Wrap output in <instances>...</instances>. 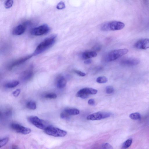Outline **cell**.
Returning a JSON list of instances; mask_svg holds the SVG:
<instances>
[{
  "instance_id": "cell-1",
  "label": "cell",
  "mask_w": 149,
  "mask_h": 149,
  "mask_svg": "<svg viewBox=\"0 0 149 149\" xmlns=\"http://www.w3.org/2000/svg\"><path fill=\"white\" fill-rule=\"evenodd\" d=\"M57 38L55 35H52L45 39L37 47L33 55L36 56L43 53L55 44Z\"/></svg>"
},
{
  "instance_id": "cell-2",
  "label": "cell",
  "mask_w": 149,
  "mask_h": 149,
  "mask_svg": "<svg viewBox=\"0 0 149 149\" xmlns=\"http://www.w3.org/2000/svg\"><path fill=\"white\" fill-rule=\"evenodd\" d=\"M125 26V24L122 22L112 21L103 24L101 26L100 28L104 31H116L123 29Z\"/></svg>"
},
{
  "instance_id": "cell-3",
  "label": "cell",
  "mask_w": 149,
  "mask_h": 149,
  "mask_svg": "<svg viewBox=\"0 0 149 149\" xmlns=\"http://www.w3.org/2000/svg\"><path fill=\"white\" fill-rule=\"evenodd\" d=\"M128 50L126 49L115 50L109 53L106 55V61L110 62L114 61L126 54Z\"/></svg>"
},
{
  "instance_id": "cell-4",
  "label": "cell",
  "mask_w": 149,
  "mask_h": 149,
  "mask_svg": "<svg viewBox=\"0 0 149 149\" xmlns=\"http://www.w3.org/2000/svg\"><path fill=\"white\" fill-rule=\"evenodd\" d=\"M44 130L46 134L55 137H64L67 134L66 131L52 126L49 125Z\"/></svg>"
},
{
  "instance_id": "cell-5",
  "label": "cell",
  "mask_w": 149,
  "mask_h": 149,
  "mask_svg": "<svg viewBox=\"0 0 149 149\" xmlns=\"http://www.w3.org/2000/svg\"><path fill=\"white\" fill-rule=\"evenodd\" d=\"M51 30L50 28L46 24L34 28L31 31L30 33L33 35L41 36L48 34Z\"/></svg>"
},
{
  "instance_id": "cell-6",
  "label": "cell",
  "mask_w": 149,
  "mask_h": 149,
  "mask_svg": "<svg viewBox=\"0 0 149 149\" xmlns=\"http://www.w3.org/2000/svg\"><path fill=\"white\" fill-rule=\"evenodd\" d=\"M97 92V90L92 88H85L78 91L76 96L82 99H86L90 95L96 94Z\"/></svg>"
},
{
  "instance_id": "cell-7",
  "label": "cell",
  "mask_w": 149,
  "mask_h": 149,
  "mask_svg": "<svg viewBox=\"0 0 149 149\" xmlns=\"http://www.w3.org/2000/svg\"><path fill=\"white\" fill-rule=\"evenodd\" d=\"M111 114L107 112H98L89 115L87 117L89 120H98L105 119L110 116Z\"/></svg>"
},
{
  "instance_id": "cell-8",
  "label": "cell",
  "mask_w": 149,
  "mask_h": 149,
  "mask_svg": "<svg viewBox=\"0 0 149 149\" xmlns=\"http://www.w3.org/2000/svg\"><path fill=\"white\" fill-rule=\"evenodd\" d=\"M28 120L30 122L37 128L44 130L48 126L46 125L44 121L37 116H33L29 117Z\"/></svg>"
},
{
  "instance_id": "cell-9",
  "label": "cell",
  "mask_w": 149,
  "mask_h": 149,
  "mask_svg": "<svg viewBox=\"0 0 149 149\" xmlns=\"http://www.w3.org/2000/svg\"><path fill=\"white\" fill-rule=\"evenodd\" d=\"M11 127L12 130L16 132L24 134H28L31 131L30 129L17 123H12L11 125Z\"/></svg>"
},
{
  "instance_id": "cell-10",
  "label": "cell",
  "mask_w": 149,
  "mask_h": 149,
  "mask_svg": "<svg viewBox=\"0 0 149 149\" xmlns=\"http://www.w3.org/2000/svg\"><path fill=\"white\" fill-rule=\"evenodd\" d=\"M30 24L28 22H26L23 24L19 25L16 27L13 30L12 34L15 35H23L26 31L27 26Z\"/></svg>"
},
{
  "instance_id": "cell-11",
  "label": "cell",
  "mask_w": 149,
  "mask_h": 149,
  "mask_svg": "<svg viewBox=\"0 0 149 149\" xmlns=\"http://www.w3.org/2000/svg\"><path fill=\"white\" fill-rule=\"evenodd\" d=\"M134 47L138 49L146 50L149 48V39H144L137 41L134 45Z\"/></svg>"
},
{
  "instance_id": "cell-12",
  "label": "cell",
  "mask_w": 149,
  "mask_h": 149,
  "mask_svg": "<svg viewBox=\"0 0 149 149\" xmlns=\"http://www.w3.org/2000/svg\"><path fill=\"white\" fill-rule=\"evenodd\" d=\"M33 56V54L27 55L21 58L14 61L9 66V69H12L15 67L23 63L31 58Z\"/></svg>"
},
{
  "instance_id": "cell-13",
  "label": "cell",
  "mask_w": 149,
  "mask_h": 149,
  "mask_svg": "<svg viewBox=\"0 0 149 149\" xmlns=\"http://www.w3.org/2000/svg\"><path fill=\"white\" fill-rule=\"evenodd\" d=\"M140 63L139 60L135 58H128L122 60L121 64L126 66H133L138 64Z\"/></svg>"
},
{
  "instance_id": "cell-14",
  "label": "cell",
  "mask_w": 149,
  "mask_h": 149,
  "mask_svg": "<svg viewBox=\"0 0 149 149\" xmlns=\"http://www.w3.org/2000/svg\"><path fill=\"white\" fill-rule=\"evenodd\" d=\"M97 56V53L95 51H85L82 54V58L85 60H88L90 58H94Z\"/></svg>"
},
{
  "instance_id": "cell-15",
  "label": "cell",
  "mask_w": 149,
  "mask_h": 149,
  "mask_svg": "<svg viewBox=\"0 0 149 149\" xmlns=\"http://www.w3.org/2000/svg\"><path fill=\"white\" fill-rule=\"evenodd\" d=\"M33 72L31 70H28L24 72L22 75V78L25 80H28L33 77Z\"/></svg>"
},
{
  "instance_id": "cell-16",
  "label": "cell",
  "mask_w": 149,
  "mask_h": 149,
  "mask_svg": "<svg viewBox=\"0 0 149 149\" xmlns=\"http://www.w3.org/2000/svg\"><path fill=\"white\" fill-rule=\"evenodd\" d=\"M67 81L66 79L63 76L60 77L57 82V86L60 89L64 88L66 85Z\"/></svg>"
},
{
  "instance_id": "cell-17",
  "label": "cell",
  "mask_w": 149,
  "mask_h": 149,
  "mask_svg": "<svg viewBox=\"0 0 149 149\" xmlns=\"http://www.w3.org/2000/svg\"><path fill=\"white\" fill-rule=\"evenodd\" d=\"M64 111L70 115H78L80 113L79 110L76 108L66 109Z\"/></svg>"
},
{
  "instance_id": "cell-18",
  "label": "cell",
  "mask_w": 149,
  "mask_h": 149,
  "mask_svg": "<svg viewBox=\"0 0 149 149\" xmlns=\"http://www.w3.org/2000/svg\"><path fill=\"white\" fill-rule=\"evenodd\" d=\"M19 82L18 81H12L6 84L5 86L8 88H13L19 85Z\"/></svg>"
},
{
  "instance_id": "cell-19",
  "label": "cell",
  "mask_w": 149,
  "mask_h": 149,
  "mask_svg": "<svg viewBox=\"0 0 149 149\" xmlns=\"http://www.w3.org/2000/svg\"><path fill=\"white\" fill-rule=\"evenodd\" d=\"M132 141V139L131 138L127 139L123 144L122 148L123 149H126L129 148L131 146Z\"/></svg>"
},
{
  "instance_id": "cell-20",
  "label": "cell",
  "mask_w": 149,
  "mask_h": 149,
  "mask_svg": "<svg viewBox=\"0 0 149 149\" xmlns=\"http://www.w3.org/2000/svg\"><path fill=\"white\" fill-rule=\"evenodd\" d=\"M130 117L134 120H139L141 118V116L139 113L135 112L132 113L130 115Z\"/></svg>"
},
{
  "instance_id": "cell-21",
  "label": "cell",
  "mask_w": 149,
  "mask_h": 149,
  "mask_svg": "<svg viewBox=\"0 0 149 149\" xmlns=\"http://www.w3.org/2000/svg\"><path fill=\"white\" fill-rule=\"evenodd\" d=\"M27 107L29 109L32 110H35L37 108L36 103L33 101H30L27 104Z\"/></svg>"
},
{
  "instance_id": "cell-22",
  "label": "cell",
  "mask_w": 149,
  "mask_h": 149,
  "mask_svg": "<svg viewBox=\"0 0 149 149\" xmlns=\"http://www.w3.org/2000/svg\"><path fill=\"white\" fill-rule=\"evenodd\" d=\"M107 78L104 76H100L98 78L96 82L99 83H105L107 82Z\"/></svg>"
},
{
  "instance_id": "cell-23",
  "label": "cell",
  "mask_w": 149,
  "mask_h": 149,
  "mask_svg": "<svg viewBox=\"0 0 149 149\" xmlns=\"http://www.w3.org/2000/svg\"><path fill=\"white\" fill-rule=\"evenodd\" d=\"M9 139L8 137H5L0 140V147L1 148L5 145L8 142Z\"/></svg>"
},
{
  "instance_id": "cell-24",
  "label": "cell",
  "mask_w": 149,
  "mask_h": 149,
  "mask_svg": "<svg viewBox=\"0 0 149 149\" xmlns=\"http://www.w3.org/2000/svg\"><path fill=\"white\" fill-rule=\"evenodd\" d=\"M13 4V1H6L5 3V7L7 9L10 8L12 7Z\"/></svg>"
},
{
  "instance_id": "cell-25",
  "label": "cell",
  "mask_w": 149,
  "mask_h": 149,
  "mask_svg": "<svg viewBox=\"0 0 149 149\" xmlns=\"http://www.w3.org/2000/svg\"><path fill=\"white\" fill-rule=\"evenodd\" d=\"M45 97L49 99H55L57 97V95L54 93H49L46 94Z\"/></svg>"
},
{
  "instance_id": "cell-26",
  "label": "cell",
  "mask_w": 149,
  "mask_h": 149,
  "mask_svg": "<svg viewBox=\"0 0 149 149\" xmlns=\"http://www.w3.org/2000/svg\"><path fill=\"white\" fill-rule=\"evenodd\" d=\"M65 8V5L64 2H60L57 6V9L61 10L64 9Z\"/></svg>"
},
{
  "instance_id": "cell-27",
  "label": "cell",
  "mask_w": 149,
  "mask_h": 149,
  "mask_svg": "<svg viewBox=\"0 0 149 149\" xmlns=\"http://www.w3.org/2000/svg\"><path fill=\"white\" fill-rule=\"evenodd\" d=\"M114 91L113 88L111 86H108L106 88V92L107 94H110L113 93Z\"/></svg>"
},
{
  "instance_id": "cell-28",
  "label": "cell",
  "mask_w": 149,
  "mask_h": 149,
  "mask_svg": "<svg viewBox=\"0 0 149 149\" xmlns=\"http://www.w3.org/2000/svg\"><path fill=\"white\" fill-rule=\"evenodd\" d=\"M69 115L66 112L64 111L60 114V117L64 119H68L69 118Z\"/></svg>"
},
{
  "instance_id": "cell-29",
  "label": "cell",
  "mask_w": 149,
  "mask_h": 149,
  "mask_svg": "<svg viewBox=\"0 0 149 149\" xmlns=\"http://www.w3.org/2000/svg\"><path fill=\"white\" fill-rule=\"evenodd\" d=\"M101 149H113V148L110 144L108 143H106L103 145Z\"/></svg>"
},
{
  "instance_id": "cell-30",
  "label": "cell",
  "mask_w": 149,
  "mask_h": 149,
  "mask_svg": "<svg viewBox=\"0 0 149 149\" xmlns=\"http://www.w3.org/2000/svg\"><path fill=\"white\" fill-rule=\"evenodd\" d=\"M74 72L80 76L84 77L86 76V74L78 70H75Z\"/></svg>"
},
{
  "instance_id": "cell-31",
  "label": "cell",
  "mask_w": 149,
  "mask_h": 149,
  "mask_svg": "<svg viewBox=\"0 0 149 149\" xmlns=\"http://www.w3.org/2000/svg\"><path fill=\"white\" fill-rule=\"evenodd\" d=\"M21 92L20 89H17L13 92V95L15 97H17L19 95Z\"/></svg>"
},
{
  "instance_id": "cell-32",
  "label": "cell",
  "mask_w": 149,
  "mask_h": 149,
  "mask_svg": "<svg viewBox=\"0 0 149 149\" xmlns=\"http://www.w3.org/2000/svg\"><path fill=\"white\" fill-rule=\"evenodd\" d=\"M88 103L90 105L94 106L95 103V101L94 99H91L88 100Z\"/></svg>"
},
{
  "instance_id": "cell-33",
  "label": "cell",
  "mask_w": 149,
  "mask_h": 149,
  "mask_svg": "<svg viewBox=\"0 0 149 149\" xmlns=\"http://www.w3.org/2000/svg\"><path fill=\"white\" fill-rule=\"evenodd\" d=\"M12 110L10 109H8L6 112L5 114L7 116H9L12 114Z\"/></svg>"
},
{
  "instance_id": "cell-34",
  "label": "cell",
  "mask_w": 149,
  "mask_h": 149,
  "mask_svg": "<svg viewBox=\"0 0 149 149\" xmlns=\"http://www.w3.org/2000/svg\"><path fill=\"white\" fill-rule=\"evenodd\" d=\"M92 61L91 60L88 59L86 60L84 62V63L86 64H91Z\"/></svg>"
},
{
  "instance_id": "cell-35",
  "label": "cell",
  "mask_w": 149,
  "mask_h": 149,
  "mask_svg": "<svg viewBox=\"0 0 149 149\" xmlns=\"http://www.w3.org/2000/svg\"><path fill=\"white\" fill-rule=\"evenodd\" d=\"M12 149H18L16 147H15V146L14 147H12Z\"/></svg>"
}]
</instances>
